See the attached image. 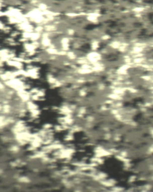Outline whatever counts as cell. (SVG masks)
Returning a JSON list of instances; mask_svg holds the SVG:
<instances>
[{
	"label": "cell",
	"instance_id": "1",
	"mask_svg": "<svg viewBox=\"0 0 153 192\" xmlns=\"http://www.w3.org/2000/svg\"><path fill=\"white\" fill-rule=\"evenodd\" d=\"M116 167H117V166H116ZM117 171H118V170H117ZM118 176H119V174H118ZM119 184H120V182H119ZM120 190H121V189H120Z\"/></svg>",
	"mask_w": 153,
	"mask_h": 192
}]
</instances>
